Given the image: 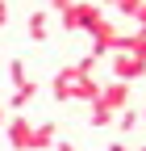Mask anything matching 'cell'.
I'll use <instances>...</instances> for the list:
<instances>
[{"label":"cell","instance_id":"9c48e42d","mask_svg":"<svg viewBox=\"0 0 146 151\" xmlns=\"http://www.w3.org/2000/svg\"><path fill=\"white\" fill-rule=\"evenodd\" d=\"M117 126L130 134L134 126H142V109H134V105H125V109H117Z\"/></svg>","mask_w":146,"mask_h":151},{"label":"cell","instance_id":"3957f363","mask_svg":"<svg viewBox=\"0 0 146 151\" xmlns=\"http://www.w3.org/2000/svg\"><path fill=\"white\" fill-rule=\"evenodd\" d=\"M108 59H113V80L134 84V80L146 76V63L138 59V55H130V50H108Z\"/></svg>","mask_w":146,"mask_h":151},{"label":"cell","instance_id":"6da1fadb","mask_svg":"<svg viewBox=\"0 0 146 151\" xmlns=\"http://www.w3.org/2000/svg\"><path fill=\"white\" fill-rule=\"evenodd\" d=\"M50 92H54V101H88V105H92L96 92H100V80L75 71V63H71V67H63V71H54Z\"/></svg>","mask_w":146,"mask_h":151},{"label":"cell","instance_id":"30bf717a","mask_svg":"<svg viewBox=\"0 0 146 151\" xmlns=\"http://www.w3.org/2000/svg\"><path fill=\"white\" fill-rule=\"evenodd\" d=\"M104 4H108V9H117L121 17H130V21H134V13L142 9V0H104Z\"/></svg>","mask_w":146,"mask_h":151},{"label":"cell","instance_id":"277c9868","mask_svg":"<svg viewBox=\"0 0 146 151\" xmlns=\"http://www.w3.org/2000/svg\"><path fill=\"white\" fill-rule=\"evenodd\" d=\"M4 134H9V147L13 151H29V143H33V122L29 118H4Z\"/></svg>","mask_w":146,"mask_h":151},{"label":"cell","instance_id":"9a60e30c","mask_svg":"<svg viewBox=\"0 0 146 151\" xmlns=\"http://www.w3.org/2000/svg\"><path fill=\"white\" fill-rule=\"evenodd\" d=\"M4 21H9V4L0 0V25H4Z\"/></svg>","mask_w":146,"mask_h":151},{"label":"cell","instance_id":"52a82bcc","mask_svg":"<svg viewBox=\"0 0 146 151\" xmlns=\"http://www.w3.org/2000/svg\"><path fill=\"white\" fill-rule=\"evenodd\" d=\"M46 147H54V122H38V126H33L29 151H46Z\"/></svg>","mask_w":146,"mask_h":151},{"label":"cell","instance_id":"7a4b0ae2","mask_svg":"<svg viewBox=\"0 0 146 151\" xmlns=\"http://www.w3.org/2000/svg\"><path fill=\"white\" fill-rule=\"evenodd\" d=\"M59 17H63V29H92L104 17V9L92 4V0H71V4L59 9Z\"/></svg>","mask_w":146,"mask_h":151},{"label":"cell","instance_id":"ba28073f","mask_svg":"<svg viewBox=\"0 0 146 151\" xmlns=\"http://www.w3.org/2000/svg\"><path fill=\"white\" fill-rule=\"evenodd\" d=\"M13 88H17V92H13V101H9L13 109H25L33 97H38V84H33V80H21V84H13Z\"/></svg>","mask_w":146,"mask_h":151},{"label":"cell","instance_id":"5bb4252c","mask_svg":"<svg viewBox=\"0 0 146 151\" xmlns=\"http://www.w3.org/2000/svg\"><path fill=\"white\" fill-rule=\"evenodd\" d=\"M54 151H75V143H67V139H54Z\"/></svg>","mask_w":146,"mask_h":151},{"label":"cell","instance_id":"8fae6325","mask_svg":"<svg viewBox=\"0 0 146 151\" xmlns=\"http://www.w3.org/2000/svg\"><path fill=\"white\" fill-rule=\"evenodd\" d=\"M113 118H117V113H113V109H104L100 101H92V126H108V122H113Z\"/></svg>","mask_w":146,"mask_h":151},{"label":"cell","instance_id":"d6986e66","mask_svg":"<svg viewBox=\"0 0 146 151\" xmlns=\"http://www.w3.org/2000/svg\"><path fill=\"white\" fill-rule=\"evenodd\" d=\"M142 122H146V109H142Z\"/></svg>","mask_w":146,"mask_h":151},{"label":"cell","instance_id":"7c38bea8","mask_svg":"<svg viewBox=\"0 0 146 151\" xmlns=\"http://www.w3.org/2000/svg\"><path fill=\"white\" fill-rule=\"evenodd\" d=\"M9 80H13V84L29 80V76H25V63H21V59H13V63H9Z\"/></svg>","mask_w":146,"mask_h":151},{"label":"cell","instance_id":"2e32d148","mask_svg":"<svg viewBox=\"0 0 146 151\" xmlns=\"http://www.w3.org/2000/svg\"><path fill=\"white\" fill-rule=\"evenodd\" d=\"M46 4H50V9H63V4H71V0H46Z\"/></svg>","mask_w":146,"mask_h":151},{"label":"cell","instance_id":"ac0fdd59","mask_svg":"<svg viewBox=\"0 0 146 151\" xmlns=\"http://www.w3.org/2000/svg\"><path fill=\"white\" fill-rule=\"evenodd\" d=\"M0 126H4V105H0Z\"/></svg>","mask_w":146,"mask_h":151},{"label":"cell","instance_id":"e0dca14e","mask_svg":"<svg viewBox=\"0 0 146 151\" xmlns=\"http://www.w3.org/2000/svg\"><path fill=\"white\" fill-rule=\"evenodd\" d=\"M108 151H125V143H121V139H117V143H108Z\"/></svg>","mask_w":146,"mask_h":151},{"label":"cell","instance_id":"5b68a950","mask_svg":"<svg viewBox=\"0 0 146 151\" xmlns=\"http://www.w3.org/2000/svg\"><path fill=\"white\" fill-rule=\"evenodd\" d=\"M96 101L104 105V109H125V105H130V84H125V80H108V84H100V92H96Z\"/></svg>","mask_w":146,"mask_h":151},{"label":"cell","instance_id":"8992f818","mask_svg":"<svg viewBox=\"0 0 146 151\" xmlns=\"http://www.w3.org/2000/svg\"><path fill=\"white\" fill-rule=\"evenodd\" d=\"M29 38H33V42H46V38H50V13L46 9L29 13Z\"/></svg>","mask_w":146,"mask_h":151},{"label":"cell","instance_id":"4fadbf2b","mask_svg":"<svg viewBox=\"0 0 146 151\" xmlns=\"http://www.w3.org/2000/svg\"><path fill=\"white\" fill-rule=\"evenodd\" d=\"M134 21H138V29H142V34H146V0H142V9H138V13H134Z\"/></svg>","mask_w":146,"mask_h":151}]
</instances>
